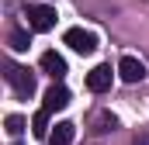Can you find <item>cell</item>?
<instances>
[{"label": "cell", "instance_id": "obj_1", "mask_svg": "<svg viewBox=\"0 0 149 145\" xmlns=\"http://www.w3.org/2000/svg\"><path fill=\"white\" fill-rule=\"evenodd\" d=\"M3 79L14 86L17 97H31L35 93V76L24 69V66H17V62H3Z\"/></svg>", "mask_w": 149, "mask_h": 145}, {"label": "cell", "instance_id": "obj_2", "mask_svg": "<svg viewBox=\"0 0 149 145\" xmlns=\"http://www.w3.org/2000/svg\"><path fill=\"white\" fill-rule=\"evenodd\" d=\"M24 17L35 31H52L56 28V7H49V3H28Z\"/></svg>", "mask_w": 149, "mask_h": 145}, {"label": "cell", "instance_id": "obj_3", "mask_svg": "<svg viewBox=\"0 0 149 145\" xmlns=\"http://www.w3.org/2000/svg\"><path fill=\"white\" fill-rule=\"evenodd\" d=\"M63 41H66L73 52H80V55H90V52L97 48V35L87 31V28H70V31L63 35Z\"/></svg>", "mask_w": 149, "mask_h": 145}, {"label": "cell", "instance_id": "obj_4", "mask_svg": "<svg viewBox=\"0 0 149 145\" xmlns=\"http://www.w3.org/2000/svg\"><path fill=\"white\" fill-rule=\"evenodd\" d=\"M42 107L49 110V114H56V110L70 107V90H66L63 83H52V86L45 90V97H42Z\"/></svg>", "mask_w": 149, "mask_h": 145}, {"label": "cell", "instance_id": "obj_5", "mask_svg": "<svg viewBox=\"0 0 149 145\" xmlns=\"http://www.w3.org/2000/svg\"><path fill=\"white\" fill-rule=\"evenodd\" d=\"M118 76H121L125 83H142V79H146V66H142V59H135V55H121V62H118Z\"/></svg>", "mask_w": 149, "mask_h": 145}, {"label": "cell", "instance_id": "obj_6", "mask_svg": "<svg viewBox=\"0 0 149 145\" xmlns=\"http://www.w3.org/2000/svg\"><path fill=\"white\" fill-rule=\"evenodd\" d=\"M108 86H111V66H94V69L87 72V90L104 93Z\"/></svg>", "mask_w": 149, "mask_h": 145}, {"label": "cell", "instance_id": "obj_7", "mask_svg": "<svg viewBox=\"0 0 149 145\" xmlns=\"http://www.w3.org/2000/svg\"><path fill=\"white\" fill-rule=\"evenodd\" d=\"M42 69L49 72L52 79H63V76H66V59H63L59 52L49 48V52H42Z\"/></svg>", "mask_w": 149, "mask_h": 145}, {"label": "cell", "instance_id": "obj_8", "mask_svg": "<svg viewBox=\"0 0 149 145\" xmlns=\"http://www.w3.org/2000/svg\"><path fill=\"white\" fill-rule=\"evenodd\" d=\"M73 131H76V124H70V121H59V124L49 131V138H52V145H70V142H73Z\"/></svg>", "mask_w": 149, "mask_h": 145}, {"label": "cell", "instance_id": "obj_9", "mask_svg": "<svg viewBox=\"0 0 149 145\" xmlns=\"http://www.w3.org/2000/svg\"><path fill=\"white\" fill-rule=\"evenodd\" d=\"M31 135H35V138H45V135H49V110L45 107L35 110V117H31Z\"/></svg>", "mask_w": 149, "mask_h": 145}, {"label": "cell", "instance_id": "obj_10", "mask_svg": "<svg viewBox=\"0 0 149 145\" xmlns=\"http://www.w3.org/2000/svg\"><path fill=\"white\" fill-rule=\"evenodd\" d=\"M28 45H31V35L28 31H10V48L14 52H28Z\"/></svg>", "mask_w": 149, "mask_h": 145}, {"label": "cell", "instance_id": "obj_11", "mask_svg": "<svg viewBox=\"0 0 149 145\" xmlns=\"http://www.w3.org/2000/svg\"><path fill=\"white\" fill-rule=\"evenodd\" d=\"M3 131H7V135H14V138H17V135H21V131H24V117H21V114H10V117H7V121H3Z\"/></svg>", "mask_w": 149, "mask_h": 145}, {"label": "cell", "instance_id": "obj_12", "mask_svg": "<svg viewBox=\"0 0 149 145\" xmlns=\"http://www.w3.org/2000/svg\"><path fill=\"white\" fill-rule=\"evenodd\" d=\"M14 145H17V142H14Z\"/></svg>", "mask_w": 149, "mask_h": 145}]
</instances>
